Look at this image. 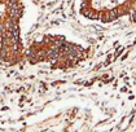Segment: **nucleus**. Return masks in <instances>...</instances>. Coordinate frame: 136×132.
I'll return each mask as SVG.
<instances>
[{
	"mask_svg": "<svg viewBox=\"0 0 136 132\" xmlns=\"http://www.w3.org/2000/svg\"><path fill=\"white\" fill-rule=\"evenodd\" d=\"M79 12L87 20L113 22L136 14V0H79Z\"/></svg>",
	"mask_w": 136,
	"mask_h": 132,
	"instance_id": "f257e3e1",
	"label": "nucleus"
},
{
	"mask_svg": "<svg viewBox=\"0 0 136 132\" xmlns=\"http://www.w3.org/2000/svg\"><path fill=\"white\" fill-rule=\"evenodd\" d=\"M124 52V48H122V47H119V48H117V51H115V54H114V57L117 58V57L119 56L121 53H123Z\"/></svg>",
	"mask_w": 136,
	"mask_h": 132,
	"instance_id": "f03ea898",
	"label": "nucleus"
},
{
	"mask_svg": "<svg viewBox=\"0 0 136 132\" xmlns=\"http://www.w3.org/2000/svg\"><path fill=\"white\" fill-rule=\"evenodd\" d=\"M121 91H122V92H128V91H127V88H126V87H122V88H121Z\"/></svg>",
	"mask_w": 136,
	"mask_h": 132,
	"instance_id": "7ed1b4c3",
	"label": "nucleus"
},
{
	"mask_svg": "<svg viewBox=\"0 0 136 132\" xmlns=\"http://www.w3.org/2000/svg\"><path fill=\"white\" fill-rule=\"evenodd\" d=\"M127 56H128V54H127V53H126V54H123V57H122V61H124V60L127 58Z\"/></svg>",
	"mask_w": 136,
	"mask_h": 132,
	"instance_id": "20e7f679",
	"label": "nucleus"
}]
</instances>
